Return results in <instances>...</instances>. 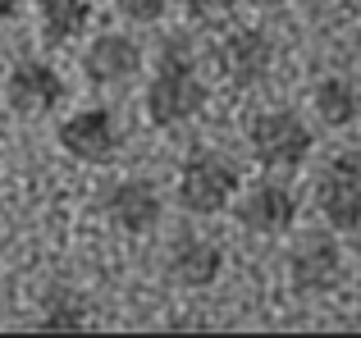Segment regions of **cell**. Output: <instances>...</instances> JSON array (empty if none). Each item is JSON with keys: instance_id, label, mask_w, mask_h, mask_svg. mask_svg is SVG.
<instances>
[{"instance_id": "1", "label": "cell", "mask_w": 361, "mask_h": 338, "mask_svg": "<svg viewBox=\"0 0 361 338\" xmlns=\"http://www.w3.org/2000/svg\"><path fill=\"white\" fill-rule=\"evenodd\" d=\"M142 106H147V119L156 128H165V133L192 124V119L211 106V87H206V78H202V64H197V55L183 46V37H169L156 51Z\"/></svg>"}, {"instance_id": "2", "label": "cell", "mask_w": 361, "mask_h": 338, "mask_svg": "<svg viewBox=\"0 0 361 338\" xmlns=\"http://www.w3.org/2000/svg\"><path fill=\"white\" fill-rule=\"evenodd\" d=\"M247 151L270 174H298L311 161V151H316V128L288 106L256 110L247 119Z\"/></svg>"}, {"instance_id": "3", "label": "cell", "mask_w": 361, "mask_h": 338, "mask_svg": "<svg viewBox=\"0 0 361 338\" xmlns=\"http://www.w3.org/2000/svg\"><path fill=\"white\" fill-rule=\"evenodd\" d=\"M243 187V169L233 156L215 151V146H197L183 165H178V178H174V201L183 206L188 215L197 220H211V215H224L233 206Z\"/></svg>"}, {"instance_id": "4", "label": "cell", "mask_w": 361, "mask_h": 338, "mask_svg": "<svg viewBox=\"0 0 361 338\" xmlns=\"http://www.w3.org/2000/svg\"><path fill=\"white\" fill-rule=\"evenodd\" d=\"M55 142L78 165H115L123 156L128 133H123L119 115L110 106H82V110H73V115H64L60 124H55Z\"/></svg>"}, {"instance_id": "5", "label": "cell", "mask_w": 361, "mask_h": 338, "mask_svg": "<svg viewBox=\"0 0 361 338\" xmlns=\"http://www.w3.org/2000/svg\"><path fill=\"white\" fill-rule=\"evenodd\" d=\"M348 256L334 233H302L283 256V279L298 297H325L343 284Z\"/></svg>"}, {"instance_id": "6", "label": "cell", "mask_w": 361, "mask_h": 338, "mask_svg": "<svg viewBox=\"0 0 361 338\" xmlns=\"http://www.w3.org/2000/svg\"><path fill=\"white\" fill-rule=\"evenodd\" d=\"M69 101V78L42 55H23L9 64L5 73V106L18 119H46L55 110H64Z\"/></svg>"}, {"instance_id": "7", "label": "cell", "mask_w": 361, "mask_h": 338, "mask_svg": "<svg viewBox=\"0 0 361 338\" xmlns=\"http://www.w3.org/2000/svg\"><path fill=\"white\" fill-rule=\"evenodd\" d=\"M316 215L334 233H361V161L357 156H329L311 183Z\"/></svg>"}, {"instance_id": "8", "label": "cell", "mask_w": 361, "mask_h": 338, "mask_svg": "<svg viewBox=\"0 0 361 338\" xmlns=\"http://www.w3.org/2000/svg\"><path fill=\"white\" fill-rule=\"evenodd\" d=\"M233 215H238V224L247 233H256V238H283V233H293V224H298V192H293V183H283V178H256V183L238 187V196H233L229 206Z\"/></svg>"}, {"instance_id": "9", "label": "cell", "mask_w": 361, "mask_h": 338, "mask_svg": "<svg viewBox=\"0 0 361 338\" xmlns=\"http://www.w3.org/2000/svg\"><path fill=\"white\" fill-rule=\"evenodd\" d=\"M101 215L123 233V238H147V233L160 229L165 220V192H160L156 178L128 174L119 183H110L101 192Z\"/></svg>"}, {"instance_id": "10", "label": "cell", "mask_w": 361, "mask_h": 338, "mask_svg": "<svg viewBox=\"0 0 361 338\" xmlns=\"http://www.w3.org/2000/svg\"><path fill=\"white\" fill-rule=\"evenodd\" d=\"M78 69L92 87L115 92V87H128V82L147 69V51H142V42L128 37V32H97L82 46Z\"/></svg>"}, {"instance_id": "11", "label": "cell", "mask_w": 361, "mask_h": 338, "mask_svg": "<svg viewBox=\"0 0 361 338\" xmlns=\"http://www.w3.org/2000/svg\"><path fill=\"white\" fill-rule=\"evenodd\" d=\"M215 64H220L224 82L229 87H256V82L270 78L274 69V42L265 27H229L215 42Z\"/></svg>"}, {"instance_id": "12", "label": "cell", "mask_w": 361, "mask_h": 338, "mask_svg": "<svg viewBox=\"0 0 361 338\" xmlns=\"http://www.w3.org/2000/svg\"><path fill=\"white\" fill-rule=\"evenodd\" d=\"M224 275V247L211 238V233H197V229H183L169 238L165 247V279L174 288H211L220 284Z\"/></svg>"}, {"instance_id": "13", "label": "cell", "mask_w": 361, "mask_h": 338, "mask_svg": "<svg viewBox=\"0 0 361 338\" xmlns=\"http://www.w3.org/2000/svg\"><path fill=\"white\" fill-rule=\"evenodd\" d=\"M92 27V0H37V32L51 51L82 42Z\"/></svg>"}, {"instance_id": "14", "label": "cell", "mask_w": 361, "mask_h": 338, "mask_svg": "<svg viewBox=\"0 0 361 338\" xmlns=\"http://www.w3.org/2000/svg\"><path fill=\"white\" fill-rule=\"evenodd\" d=\"M311 110L320 115V124H325V128L357 124V115H361V92H357V82L343 78V73H325V78L316 82V92H311Z\"/></svg>"}, {"instance_id": "15", "label": "cell", "mask_w": 361, "mask_h": 338, "mask_svg": "<svg viewBox=\"0 0 361 338\" xmlns=\"http://www.w3.org/2000/svg\"><path fill=\"white\" fill-rule=\"evenodd\" d=\"M37 325H42V330H87L92 311H87V302H82V293H51L46 306H42V315H37Z\"/></svg>"}, {"instance_id": "16", "label": "cell", "mask_w": 361, "mask_h": 338, "mask_svg": "<svg viewBox=\"0 0 361 338\" xmlns=\"http://www.w3.org/2000/svg\"><path fill=\"white\" fill-rule=\"evenodd\" d=\"M238 9V0H183V14L197 27H224Z\"/></svg>"}, {"instance_id": "17", "label": "cell", "mask_w": 361, "mask_h": 338, "mask_svg": "<svg viewBox=\"0 0 361 338\" xmlns=\"http://www.w3.org/2000/svg\"><path fill=\"white\" fill-rule=\"evenodd\" d=\"M165 9H169V0H115V14L137 27H156L165 18Z\"/></svg>"}, {"instance_id": "18", "label": "cell", "mask_w": 361, "mask_h": 338, "mask_svg": "<svg viewBox=\"0 0 361 338\" xmlns=\"http://www.w3.org/2000/svg\"><path fill=\"white\" fill-rule=\"evenodd\" d=\"M18 14H23V0H0V23H9Z\"/></svg>"}, {"instance_id": "19", "label": "cell", "mask_w": 361, "mask_h": 338, "mask_svg": "<svg viewBox=\"0 0 361 338\" xmlns=\"http://www.w3.org/2000/svg\"><path fill=\"white\" fill-rule=\"evenodd\" d=\"M357 302H361V261H357Z\"/></svg>"}]
</instances>
